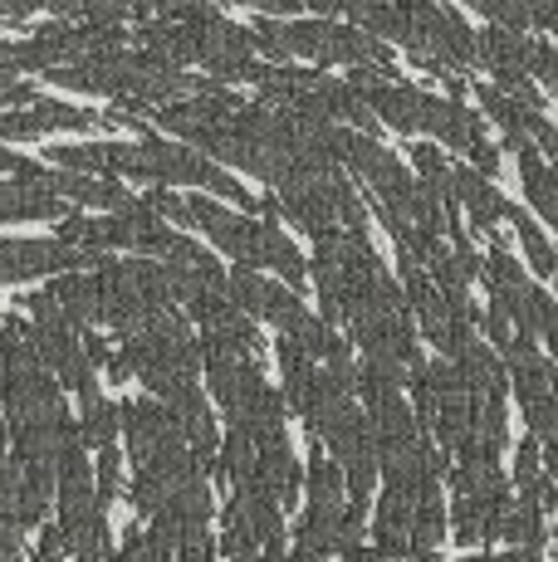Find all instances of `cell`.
I'll return each mask as SVG.
<instances>
[{"instance_id": "1", "label": "cell", "mask_w": 558, "mask_h": 562, "mask_svg": "<svg viewBox=\"0 0 558 562\" xmlns=\"http://www.w3.org/2000/svg\"><path fill=\"white\" fill-rule=\"evenodd\" d=\"M143 167H147V181L153 187H197L201 196H225V201H235V205H245V211H255V196L241 187V181L231 177L225 167H216L211 157H201V153H191V147H171L163 143V137H153L147 133L143 143Z\"/></svg>"}, {"instance_id": "2", "label": "cell", "mask_w": 558, "mask_h": 562, "mask_svg": "<svg viewBox=\"0 0 558 562\" xmlns=\"http://www.w3.org/2000/svg\"><path fill=\"white\" fill-rule=\"evenodd\" d=\"M30 318L40 328H64V333H93L99 323V289H93V269L83 274H55L45 289L25 299Z\"/></svg>"}, {"instance_id": "3", "label": "cell", "mask_w": 558, "mask_h": 562, "mask_svg": "<svg viewBox=\"0 0 558 562\" xmlns=\"http://www.w3.org/2000/svg\"><path fill=\"white\" fill-rule=\"evenodd\" d=\"M103 255L74 250L64 240H5L0 235V284H25V279H55V274H83Z\"/></svg>"}, {"instance_id": "4", "label": "cell", "mask_w": 558, "mask_h": 562, "mask_svg": "<svg viewBox=\"0 0 558 562\" xmlns=\"http://www.w3.org/2000/svg\"><path fill=\"white\" fill-rule=\"evenodd\" d=\"M191 211V225L197 231H207V240L225 250L235 259V269H260V255H255V240H260V221H245V215L225 211L221 201L201 196V191H191V196H181Z\"/></svg>"}, {"instance_id": "5", "label": "cell", "mask_w": 558, "mask_h": 562, "mask_svg": "<svg viewBox=\"0 0 558 562\" xmlns=\"http://www.w3.org/2000/svg\"><path fill=\"white\" fill-rule=\"evenodd\" d=\"M191 40H197V64H207L211 69V83H235L245 79V64H250V30L231 25V20L221 15H207L197 20V25H187Z\"/></svg>"}, {"instance_id": "6", "label": "cell", "mask_w": 558, "mask_h": 562, "mask_svg": "<svg viewBox=\"0 0 558 562\" xmlns=\"http://www.w3.org/2000/svg\"><path fill=\"white\" fill-rule=\"evenodd\" d=\"M225 299H231L245 318H265V323H275V328H289V323L304 313L294 289L270 284V279H260L255 269H231V274H225Z\"/></svg>"}, {"instance_id": "7", "label": "cell", "mask_w": 558, "mask_h": 562, "mask_svg": "<svg viewBox=\"0 0 558 562\" xmlns=\"http://www.w3.org/2000/svg\"><path fill=\"white\" fill-rule=\"evenodd\" d=\"M500 367H504V382L520 392V406H529V402H539V396H554V362L544 358L534 342H524V338H510L504 348L495 352Z\"/></svg>"}, {"instance_id": "8", "label": "cell", "mask_w": 558, "mask_h": 562, "mask_svg": "<svg viewBox=\"0 0 558 562\" xmlns=\"http://www.w3.org/2000/svg\"><path fill=\"white\" fill-rule=\"evenodd\" d=\"M255 480H260V490L275 499L279 514L299 504V494H304V470H299L294 450H289V436L270 440V446H255Z\"/></svg>"}, {"instance_id": "9", "label": "cell", "mask_w": 558, "mask_h": 562, "mask_svg": "<svg viewBox=\"0 0 558 562\" xmlns=\"http://www.w3.org/2000/svg\"><path fill=\"white\" fill-rule=\"evenodd\" d=\"M422 133H432L442 147L466 153L470 143H480V137H486V117H476L466 103H456V99L422 93Z\"/></svg>"}, {"instance_id": "10", "label": "cell", "mask_w": 558, "mask_h": 562, "mask_svg": "<svg viewBox=\"0 0 558 562\" xmlns=\"http://www.w3.org/2000/svg\"><path fill=\"white\" fill-rule=\"evenodd\" d=\"M45 191H55L59 201H74V205H93V211H123V205L133 201L123 181H113V177H79V171H49Z\"/></svg>"}, {"instance_id": "11", "label": "cell", "mask_w": 558, "mask_h": 562, "mask_svg": "<svg viewBox=\"0 0 558 562\" xmlns=\"http://www.w3.org/2000/svg\"><path fill=\"white\" fill-rule=\"evenodd\" d=\"M450 201L466 205V215H470L476 231H495L500 215H504V196L495 191V181H486L470 167H450Z\"/></svg>"}, {"instance_id": "12", "label": "cell", "mask_w": 558, "mask_h": 562, "mask_svg": "<svg viewBox=\"0 0 558 562\" xmlns=\"http://www.w3.org/2000/svg\"><path fill=\"white\" fill-rule=\"evenodd\" d=\"M69 205L35 181H5L0 187V221H64Z\"/></svg>"}, {"instance_id": "13", "label": "cell", "mask_w": 558, "mask_h": 562, "mask_svg": "<svg viewBox=\"0 0 558 562\" xmlns=\"http://www.w3.org/2000/svg\"><path fill=\"white\" fill-rule=\"evenodd\" d=\"M304 499L314 514H338L348 504V490H343L338 464L324 456L319 440H309V470H304Z\"/></svg>"}, {"instance_id": "14", "label": "cell", "mask_w": 558, "mask_h": 562, "mask_svg": "<svg viewBox=\"0 0 558 562\" xmlns=\"http://www.w3.org/2000/svg\"><path fill=\"white\" fill-rule=\"evenodd\" d=\"M79 440L83 446H93V450H109L118 446V406L103 396V386L93 382V386H83L79 392Z\"/></svg>"}, {"instance_id": "15", "label": "cell", "mask_w": 558, "mask_h": 562, "mask_svg": "<svg viewBox=\"0 0 558 562\" xmlns=\"http://www.w3.org/2000/svg\"><path fill=\"white\" fill-rule=\"evenodd\" d=\"M137 45L143 54H153L167 69H181V64H197V40H191L187 25H163V20H143L137 30Z\"/></svg>"}, {"instance_id": "16", "label": "cell", "mask_w": 558, "mask_h": 562, "mask_svg": "<svg viewBox=\"0 0 558 562\" xmlns=\"http://www.w3.org/2000/svg\"><path fill=\"white\" fill-rule=\"evenodd\" d=\"M520 177H524V196L534 201V211L544 215V221H558V171L549 167V161H544L539 153H534V147H520Z\"/></svg>"}, {"instance_id": "17", "label": "cell", "mask_w": 558, "mask_h": 562, "mask_svg": "<svg viewBox=\"0 0 558 562\" xmlns=\"http://www.w3.org/2000/svg\"><path fill=\"white\" fill-rule=\"evenodd\" d=\"M446 538V504H442V490H426L412 509V528H406V553H426L432 558Z\"/></svg>"}, {"instance_id": "18", "label": "cell", "mask_w": 558, "mask_h": 562, "mask_svg": "<svg viewBox=\"0 0 558 562\" xmlns=\"http://www.w3.org/2000/svg\"><path fill=\"white\" fill-rule=\"evenodd\" d=\"M69 20L118 30V25H127V20H153V0H74ZM69 20H64V25H69Z\"/></svg>"}, {"instance_id": "19", "label": "cell", "mask_w": 558, "mask_h": 562, "mask_svg": "<svg viewBox=\"0 0 558 562\" xmlns=\"http://www.w3.org/2000/svg\"><path fill=\"white\" fill-rule=\"evenodd\" d=\"M255 255H260V265L279 269V274H284L294 289L304 284L309 265H304V255L294 250V240H284V231H279V225H265V221H260V240H255Z\"/></svg>"}, {"instance_id": "20", "label": "cell", "mask_w": 558, "mask_h": 562, "mask_svg": "<svg viewBox=\"0 0 558 562\" xmlns=\"http://www.w3.org/2000/svg\"><path fill=\"white\" fill-rule=\"evenodd\" d=\"M500 221L510 225L514 235H520V245H524V255H529L534 274H539V279H549L554 269H558V259H554V245L544 240V231H539V225H534L529 215H524L520 205H510V201H504V215H500Z\"/></svg>"}, {"instance_id": "21", "label": "cell", "mask_w": 558, "mask_h": 562, "mask_svg": "<svg viewBox=\"0 0 558 562\" xmlns=\"http://www.w3.org/2000/svg\"><path fill=\"white\" fill-rule=\"evenodd\" d=\"M30 117H35L40 137L64 127V133H93L99 127V113H89V108H74V103H59V99H35L30 103Z\"/></svg>"}, {"instance_id": "22", "label": "cell", "mask_w": 558, "mask_h": 562, "mask_svg": "<svg viewBox=\"0 0 558 562\" xmlns=\"http://www.w3.org/2000/svg\"><path fill=\"white\" fill-rule=\"evenodd\" d=\"M476 99L486 108V117L504 133V147L510 153H520V147H529V137H524V108H514L504 93H495L490 83H476Z\"/></svg>"}, {"instance_id": "23", "label": "cell", "mask_w": 558, "mask_h": 562, "mask_svg": "<svg viewBox=\"0 0 558 562\" xmlns=\"http://www.w3.org/2000/svg\"><path fill=\"white\" fill-rule=\"evenodd\" d=\"M216 553L231 558V562H255V553H260L235 504H225V528H221V538H216Z\"/></svg>"}, {"instance_id": "24", "label": "cell", "mask_w": 558, "mask_h": 562, "mask_svg": "<svg viewBox=\"0 0 558 562\" xmlns=\"http://www.w3.org/2000/svg\"><path fill=\"white\" fill-rule=\"evenodd\" d=\"M118 490H123V456H118V446H109V450H99V464H93V504L109 509L118 499Z\"/></svg>"}, {"instance_id": "25", "label": "cell", "mask_w": 558, "mask_h": 562, "mask_svg": "<svg viewBox=\"0 0 558 562\" xmlns=\"http://www.w3.org/2000/svg\"><path fill=\"white\" fill-rule=\"evenodd\" d=\"M55 171H79V177H109L103 167V143L99 147H49Z\"/></svg>"}, {"instance_id": "26", "label": "cell", "mask_w": 558, "mask_h": 562, "mask_svg": "<svg viewBox=\"0 0 558 562\" xmlns=\"http://www.w3.org/2000/svg\"><path fill=\"white\" fill-rule=\"evenodd\" d=\"M207 5H250V10H260L265 20H275V15H304V10H314L319 20H328V0H207Z\"/></svg>"}, {"instance_id": "27", "label": "cell", "mask_w": 558, "mask_h": 562, "mask_svg": "<svg viewBox=\"0 0 558 562\" xmlns=\"http://www.w3.org/2000/svg\"><path fill=\"white\" fill-rule=\"evenodd\" d=\"M147 211H153L157 215V221H177V225H187V231H197V225H191V211H187V201H181L177 196V191H167V187H153V191H147Z\"/></svg>"}, {"instance_id": "28", "label": "cell", "mask_w": 558, "mask_h": 562, "mask_svg": "<svg viewBox=\"0 0 558 562\" xmlns=\"http://www.w3.org/2000/svg\"><path fill=\"white\" fill-rule=\"evenodd\" d=\"M524 74H534L544 89H554V83H558V59H554V45L544 35L529 40V64H524Z\"/></svg>"}, {"instance_id": "29", "label": "cell", "mask_w": 558, "mask_h": 562, "mask_svg": "<svg viewBox=\"0 0 558 562\" xmlns=\"http://www.w3.org/2000/svg\"><path fill=\"white\" fill-rule=\"evenodd\" d=\"M20 533H25V528H20L10 514H0V562H20V558H25V538H20Z\"/></svg>"}, {"instance_id": "30", "label": "cell", "mask_w": 558, "mask_h": 562, "mask_svg": "<svg viewBox=\"0 0 558 562\" xmlns=\"http://www.w3.org/2000/svg\"><path fill=\"white\" fill-rule=\"evenodd\" d=\"M466 157H470V171H480L486 181L500 171V153L486 143V137H480V143H470V147H466Z\"/></svg>"}, {"instance_id": "31", "label": "cell", "mask_w": 558, "mask_h": 562, "mask_svg": "<svg viewBox=\"0 0 558 562\" xmlns=\"http://www.w3.org/2000/svg\"><path fill=\"white\" fill-rule=\"evenodd\" d=\"M480 328H486V338L495 342V348H504V342L514 338V328H510V318H504V308H500V304H490V313L480 318Z\"/></svg>"}, {"instance_id": "32", "label": "cell", "mask_w": 558, "mask_h": 562, "mask_svg": "<svg viewBox=\"0 0 558 562\" xmlns=\"http://www.w3.org/2000/svg\"><path fill=\"white\" fill-rule=\"evenodd\" d=\"M460 562H544V553H529V548H510V553H480V558H460Z\"/></svg>"}, {"instance_id": "33", "label": "cell", "mask_w": 558, "mask_h": 562, "mask_svg": "<svg viewBox=\"0 0 558 562\" xmlns=\"http://www.w3.org/2000/svg\"><path fill=\"white\" fill-rule=\"evenodd\" d=\"M20 333H25V323H20V318H10V313H0V342L20 338Z\"/></svg>"}, {"instance_id": "34", "label": "cell", "mask_w": 558, "mask_h": 562, "mask_svg": "<svg viewBox=\"0 0 558 562\" xmlns=\"http://www.w3.org/2000/svg\"><path fill=\"white\" fill-rule=\"evenodd\" d=\"M10 5H15V15L25 20V15H35V10H45L49 0H10Z\"/></svg>"}, {"instance_id": "35", "label": "cell", "mask_w": 558, "mask_h": 562, "mask_svg": "<svg viewBox=\"0 0 558 562\" xmlns=\"http://www.w3.org/2000/svg\"><path fill=\"white\" fill-rule=\"evenodd\" d=\"M10 464V426H5V416H0V470Z\"/></svg>"}, {"instance_id": "36", "label": "cell", "mask_w": 558, "mask_h": 562, "mask_svg": "<svg viewBox=\"0 0 558 562\" xmlns=\"http://www.w3.org/2000/svg\"><path fill=\"white\" fill-rule=\"evenodd\" d=\"M15 167H20V157L10 153V147H0V171H10V177H15Z\"/></svg>"}, {"instance_id": "37", "label": "cell", "mask_w": 558, "mask_h": 562, "mask_svg": "<svg viewBox=\"0 0 558 562\" xmlns=\"http://www.w3.org/2000/svg\"><path fill=\"white\" fill-rule=\"evenodd\" d=\"M0 79H10V45L0 40Z\"/></svg>"}, {"instance_id": "38", "label": "cell", "mask_w": 558, "mask_h": 562, "mask_svg": "<svg viewBox=\"0 0 558 562\" xmlns=\"http://www.w3.org/2000/svg\"><path fill=\"white\" fill-rule=\"evenodd\" d=\"M388 562H432L426 553H402V558H388Z\"/></svg>"}]
</instances>
